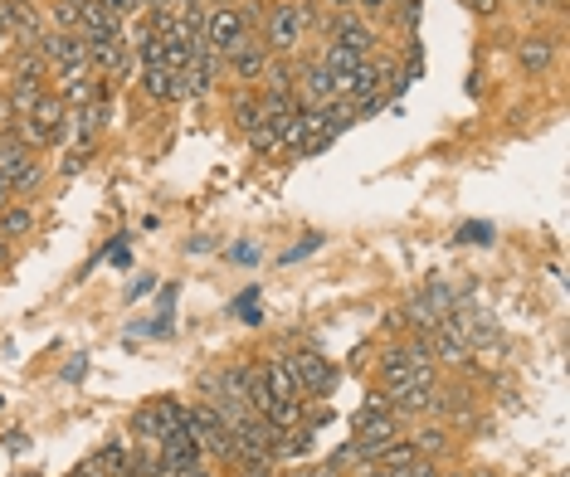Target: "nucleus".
I'll return each instance as SVG.
<instances>
[{"label": "nucleus", "instance_id": "obj_29", "mask_svg": "<svg viewBox=\"0 0 570 477\" xmlns=\"http://www.w3.org/2000/svg\"><path fill=\"white\" fill-rule=\"evenodd\" d=\"M351 5H356V10H361V15H380V10H385V5H390V0H351Z\"/></svg>", "mask_w": 570, "mask_h": 477}, {"label": "nucleus", "instance_id": "obj_6", "mask_svg": "<svg viewBox=\"0 0 570 477\" xmlns=\"http://www.w3.org/2000/svg\"><path fill=\"white\" fill-rule=\"evenodd\" d=\"M268 59H273V49H268L259 35H249V39H239V49L225 54V69L239 78V83H259L268 69Z\"/></svg>", "mask_w": 570, "mask_h": 477}, {"label": "nucleus", "instance_id": "obj_18", "mask_svg": "<svg viewBox=\"0 0 570 477\" xmlns=\"http://www.w3.org/2000/svg\"><path fill=\"white\" fill-rule=\"evenodd\" d=\"M415 458H419L415 439H395V443H385V448H380L376 468H405V463H415Z\"/></svg>", "mask_w": 570, "mask_h": 477}, {"label": "nucleus", "instance_id": "obj_23", "mask_svg": "<svg viewBox=\"0 0 570 477\" xmlns=\"http://www.w3.org/2000/svg\"><path fill=\"white\" fill-rule=\"evenodd\" d=\"M132 434H137V439H142V443H161V424H156L152 404H147V409H137V414H132Z\"/></svg>", "mask_w": 570, "mask_h": 477}, {"label": "nucleus", "instance_id": "obj_5", "mask_svg": "<svg viewBox=\"0 0 570 477\" xmlns=\"http://www.w3.org/2000/svg\"><path fill=\"white\" fill-rule=\"evenodd\" d=\"M288 370H293V380H298V395H327L332 385H337V370L327 366L317 351H298V356H283Z\"/></svg>", "mask_w": 570, "mask_h": 477}, {"label": "nucleus", "instance_id": "obj_13", "mask_svg": "<svg viewBox=\"0 0 570 477\" xmlns=\"http://www.w3.org/2000/svg\"><path fill=\"white\" fill-rule=\"evenodd\" d=\"M98 98V78L93 74H64V83H59V103L64 108H88Z\"/></svg>", "mask_w": 570, "mask_h": 477}, {"label": "nucleus", "instance_id": "obj_3", "mask_svg": "<svg viewBox=\"0 0 570 477\" xmlns=\"http://www.w3.org/2000/svg\"><path fill=\"white\" fill-rule=\"evenodd\" d=\"M254 30L244 25V15H239V5H210V15H205V44L225 59L229 49H239V39H249Z\"/></svg>", "mask_w": 570, "mask_h": 477}, {"label": "nucleus", "instance_id": "obj_11", "mask_svg": "<svg viewBox=\"0 0 570 477\" xmlns=\"http://www.w3.org/2000/svg\"><path fill=\"white\" fill-rule=\"evenodd\" d=\"M264 390L273 400H303V395H298V380H293V370H288L283 356H278V361H264Z\"/></svg>", "mask_w": 570, "mask_h": 477}, {"label": "nucleus", "instance_id": "obj_15", "mask_svg": "<svg viewBox=\"0 0 570 477\" xmlns=\"http://www.w3.org/2000/svg\"><path fill=\"white\" fill-rule=\"evenodd\" d=\"M35 229V210L30 205H5L0 210V239H20Z\"/></svg>", "mask_w": 570, "mask_h": 477}, {"label": "nucleus", "instance_id": "obj_7", "mask_svg": "<svg viewBox=\"0 0 570 477\" xmlns=\"http://www.w3.org/2000/svg\"><path fill=\"white\" fill-rule=\"evenodd\" d=\"M298 103H303V108H327V103H337V78L327 74L317 59H312V64H298Z\"/></svg>", "mask_w": 570, "mask_h": 477}, {"label": "nucleus", "instance_id": "obj_35", "mask_svg": "<svg viewBox=\"0 0 570 477\" xmlns=\"http://www.w3.org/2000/svg\"><path fill=\"white\" fill-rule=\"evenodd\" d=\"M327 5H337V10H351V0H327Z\"/></svg>", "mask_w": 570, "mask_h": 477}, {"label": "nucleus", "instance_id": "obj_9", "mask_svg": "<svg viewBox=\"0 0 570 477\" xmlns=\"http://www.w3.org/2000/svg\"><path fill=\"white\" fill-rule=\"evenodd\" d=\"M39 181H44V171H39V161H30V156L0 161V185H5L10 195H30Z\"/></svg>", "mask_w": 570, "mask_h": 477}, {"label": "nucleus", "instance_id": "obj_36", "mask_svg": "<svg viewBox=\"0 0 570 477\" xmlns=\"http://www.w3.org/2000/svg\"><path fill=\"white\" fill-rule=\"evenodd\" d=\"M220 5H234V0H220Z\"/></svg>", "mask_w": 570, "mask_h": 477}, {"label": "nucleus", "instance_id": "obj_32", "mask_svg": "<svg viewBox=\"0 0 570 477\" xmlns=\"http://www.w3.org/2000/svg\"><path fill=\"white\" fill-rule=\"evenodd\" d=\"M463 234H468V244H488V239H483V234H488V229H483V224H468V229H463Z\"/></svg>", "mask_w": 570, "mask_h": 477}, {"label": "nucleus", "instance_id": "obj_31", "mask_svg": "<svg viewBox=\"0 0 570 477\" xmlns=\"http://www.w3.org/2000/svg\"><path fill=\"white\" fill-rule=\"evenodd\" d=\"M468 5H473V15H493L502 0H468Z\"/></svg>", "mask_w": 570, "mask_h": 477}, {"label": "nucleus", "instance_id": "obj_2", "mask_svg": "<svg viewBox=\"0 0 570 477\" xmlns=\"http://www.w3.org/2000/svg\"><path fill=\"white\" fill-rule=\"evenodd\" d=\"M415 385H434V366H419L410 346H390L380 356V390L400 395V390H415Z\"/></svg>", "mask_w": 570, "mask_h": 477}, {"label": "nucleus", "instance_id": "obj_8", "mask_svg": "<svg viewBox=\"0 0 570 477\" xmlns=\"http://www.w3.org/2000/svg\"><path fill=\"white\" fill-rule=\"evenodd\" d=\"M332 39H337V44H346L351 54H361V59H371V49H376L371 25H366L356 10H337V15H332Z\"/></svg>", "mask_w": 570, "mask_h": 477}, {"label": "nucleus", "instance_id": "obj_21", "mask_svg": "<svg viewBox=\"0 0 570 477\" xmlns=\"http://www.w3.org/2000/svg\"><path fill=\"white\" fill-rule=\"evenodd\" d=\"M30 117L44 122L49 132H59V127H64V103H59V98H39L35 108H30Z\"/></svg>", "mask_w": 570, "mask_h": 477}, {"label": "nucleus", "instance_id": "obj_28", "mask_svg": "<svg viewBox=\"0 0 570 477\" xmlns=\"http://www.w3.org/2000/svg\"><path fill=\"white\" fill-rule=\"evenodd\" d=\"M69 477H108V473H103V463H98V458H83Z\"/></svg>", "mask_w": 570, "mask_h": 477}, {"label": "nucleus", "instance_id": "obj_25", "mask_svg": "<svg viewBox=\"0 0 570 477\" xmlns=\"http://www.w3.org/2000/svg\"><path fill=\"white\" fill-rule=\"evenodd\" d=\"M39 98H44V93H39V83H15V88H10V108H15V117H20V112H30Z\"/></svg>", "mask_w": 570, "mask_h": 477}, {"label": "nucleus", "instance_id": "obj_26", "mask_svg": "<svg viewBox=\"0 0 570 477\" xmlns=\"http://www.w3.org/2000/svg\"><path fill=\"white\" fill-rule=\"evenodd\" d=\"M244 477H278V463L273 458H254V463H244Z\"/></svg>", "mask_w": 570, "mask_h": 477}, {"label": "nucleus", "instance_id": "obj_4", "mask_svg": "<svg viewBox=\"0 0 570 477\" xmlns=\"http://www.w3.org/2000/svg\"><path fill=\"white\" fill-rule=\"evenodd\" d=\"M220 64H225V59L205 44L186 69L176 74V98H210V93H215V78H220Z\"/></svg>", "mask_w": 570, "mask_h": 477}, {"label": "nucleus", "instance_id": "obj_1", "mask_svg": "<svg viewBox=\"0 0 570 477\" xmlns=\"http://www.w3.org/2000/svg\"><path fill=\"white\" fill-rule=\"evenodd\" d=\"M307 25H312V10H307L303 0H273V10H268V20H264V44L273 54H298Z\"/></svg>", "mask_w": 570, "mask_h": 477}, {"label": "nucleus", "instance_id": "obj_24", "mask_svg": "<svg viewBox=\"0 0 570 477\" xmlns=\"http://www.w3.org/2000/svg\"><path fill=\"white\" fill-rule=\"evenodd\" d=\"M444 443H449L444 429H419V434H415V453H419V458H434V453H444Z\"/></svg>", "mask_w": 570, "mask_h": 477}, {"label": "nucleus", "instance_id": "obj_17", "mask_svg": "<svg viewBox=\"0 0 570 477\" xmlns=\"http://www.w3.org/2000/svg\"><path fill=\"white\" fill-rule=\"evenodd\" d=\"M152 414H156V424H161V439H166L171 429H181V424H186V404L171 400V395H166V400H156Z\"/></svg>", "mask_w": 570, "mask_h": 477}, {"label": "nucleus", "instance_id": "obj_14", "mask_svg": "<svg viewBox=\"0 0 570 477\" xmlns=\"http://www.w3.org/2000/svg\"><path fill=\"white\" fill-rule=\"evenodd\" d=\"M142 93L156 98V103H171V98H176V74H171L166 64H147V69H142Z\"/></svg>", "mask_w": 570, "mask_h": 477}, {"label": "nucleus", "instance_id": "obj_30", "mask_svg": "<svg viewBox=\"0 0 570 477\" xmlns=\"http://www.w3.org/2000/svg\"><path fill=\"white\" fill-rule=\"evenodd\" d=\"M15 122V108H10V93H0V132Z\"/></svg>", "mask_w": 570, "mask_h": 477}, {"label": "nucleus", "instance_id": "obj_27", "mask_svg": "<svg viewBox=\"0 0 570 477\" xmlns=\"http://www.w3.org/2000/svg\"><path fill=\"white\" fill-rule=\"evenodd\" d=\"M171 477H215V473H210V463H205V458H195V463H186V468H176Z\"/></svg>", "mask_w": 570, "mask_h": 477}, {"label": "nucleus", "instance_id": "obj_10", "mask_svg": "<svg viewBox=\"0 0 570 477\" xmlns=\"http://www.w3.org/2000/svg\"><path fill=\"white\" fill-rule=\"evenodd\" d=\"M517 59H522V69H527V74H546V69H551V59H556V39H546V35L522 39V44H517Z\"/></svg>", "mask_w": 570, "mask_h": 477}, {"label": "nucleus", "instance_id": "obj_19", "mask_svg": "<svg viewBox=\"0 0 570 477\" xmlns=\"http://www.w3.org/2000/svg\"><path fill=\"white\" fill-rule=\"evenodd\" d=\"M259 122H264V112H259V93L234 98V127H239V132H249V127H259Z\"/></svg>", "mask_w": 570, "mask_h": 477}, {"label": "nucleus", "instance_id": "obj_33", "mask_svg": "<svg viewBox=\"0 0 570 477\" xmlns=\"http://www.w3.org/2000/svg\"><path fill=\"white\" fill-rule=\"evenodd\" d=\"M0 268H10V244L0 239Z\"/></svg>", "mask_w": 570, "mask_h": 477}, {"label": "nucleus", "instance_id": "obj_22", "mask_svg": "<svg viewBox=\"0 0 570 477\" xmlns=\"http://www.w3.org/2000/svg\"><path fill=\"white\" fill-rule=\"evenodd\" d=\"M244 137H249V147L254 151H273L278 147V137H283V127H278V122H259V127H249Z\"/></svg>", "mask_w": 570, "mask_h": 477}, {"label": "nucleus", "instance_id": "obj_12", "mask_svg": "<svg viewBox=\"0 0 570 477\" xmlns=\"http://www.w3.org/2000/svg\"><path fill=\"white\" fill-rule=\"evenodd\" d=\"M264 93H298V59H293V54H283V59H268Z\"/></svg>", "mask_w": 570, "mask_h": 477}, {"label": "nucleus", "instance_id": "obj_16", "mask_svg": "<svg viewBox=\"0 0 570 477\" xmlns=\"http://www.w3.org/2000/svg\"><path fill=\"white\" fill-rule=\"evenodd\" d=\"M317 64H322V69H327L332 78H342V74H351V69L361 64V54H351L346 44H337V39H332V44L322 49V59H317Z\"/></svg>", "mask_w": 570, "mask_h": 477}, {"label": "nucleus", "instance_id": "obj_20", "mask_svg": "<svg viewBox=\"0 0 570 477\" xmlns=\"http://www.w3.org/2000/svg\"><path fill=\"white\" fill-rule=\"evenodd\" d=\"M39 78H44V59H39V49L15 54V83H39Z\"/></svg>", "mask_w": 570, "mask_h": 477}, {"label": "nucleus", "instance_id": "obj_34", "mask_svg": "<svg viewBox=\"0 0 570 477\" xmlns=\"http://www.w3.org/2000/svg\"><path fill=\"white\" fill-rule=\"evenodd\" d=\"M117 5H122V15H127V10H137V5H142V0H117Z\"/></svg>", "mask_w": 570, "mask_h": 477}]
</instances>
